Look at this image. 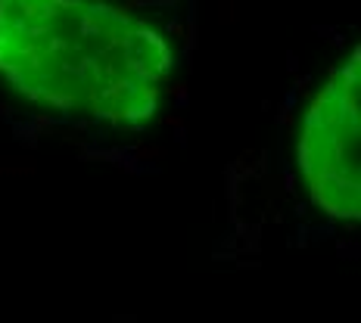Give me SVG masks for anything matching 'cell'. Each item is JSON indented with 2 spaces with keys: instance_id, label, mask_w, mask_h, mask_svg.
<instances>
[{
  "instance_id": "obj_1",
  "label": "cell",
  "mask_w": 361,
  "mask_h": 323,
  "mask_svg": "<svg viewBox=\"0 0 361 323\" xmlns=\"http://www.w3.org/2000/svg\"><path fill=\"white\" fill-rule=\"evenodd\" d=\"M171 56L156 31L97 0H0V75L28 100L106 121L156 106Z\"/></svg>"
},
{
  "instance_id": "obj_2",
  "label": "cell",
  "mask_w": 361,
  "mask_h": 323,
  "mask_svg": "<svg viewBox=\"0 0 361 323\" xmlns=\"http://www.w3.org/2000/svg\"><path fill=\"white\" fill-rule=\"evenodd\" d=\"M358 65L337 69L305 112L299 162L312 199L333 218H358Z\"/></svg>"
}]
</instances>
